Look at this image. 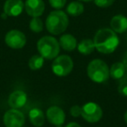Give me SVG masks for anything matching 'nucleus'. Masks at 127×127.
<instances>
[{"instance_id":"obj_1","label":"nucleus","mask_w":127,"mask_h":127,"mask_svg":"<svg viewBox=\"0 0 127 127\" xmlns=\"http://www.w3.org/2000/svg\"><path fill=\"white\" fill-rule=\"evenodd\" d=\"M95 49L103 54H110L115 51L119 44L117 33L109 28H102L97 32L94 37Z\"/></svg>"},{"instance_id":"obj_2","label":"nucleus","mask_w":127,"mask_h":127,"mask_svg":"<svg viewBox=\"0 0 127 127\" xmlns=\"http://www.w3.org/2000/svg\"><path fill=\"white\" fill-rule=\"evenodd\" d=\"M69 25V19L65 12L57 10L51 11L48 15L45 21V26L47 31L52 35H58L63 33L67 29Z\"/></svg>"},{"instance_id":"obj_3","label":"nucleus","mask_w":127,"mask_h":127,"mask_svg":"<svg viewBox=\"0 0 127 127\" xmlns=\"http://www.w3.org/2000/svg\"><path fill=\"white\" fill-rule=\"evenodd\" d=\"M39 55L44 59H54L60 52V45L58 41L51 36H44L41 37L37 44Z\"/></svg>"},{"instance_id":"obj_4","label":"nucleus","mask_w":127,"mask_h":127,"mask_svg":"<svg viewBox=\"0 0 127 127\" xmlns=\"http://www.w3.org/2000/svg\"><path fill=\"white\" fill-rule=\"evenodd\" d=\"M87 75L95 83H104L109 79L110 69L103 60L93 59L87 66Z\"/></svg>"},{"instance_id":"obj_5","label":"nucleus","mask_w":127,"mask_h":127,"mask_svg":"<svg viewBox=\"0 0 127 127\" xmlns=\"http://www.w3.org/2000/svg\"><path fill=\"white\" fill-rule=\"evenodd\" d=\"M73 61L68 55H61L54 58L51 65L53 73L58 77H65L73 70Z\"/></svg>"},{"instance_id":"obj_6","label":"nucleus","mask_w":127,"mask_h":127,"mask_svg":"<svg viewBox=\"0 0 127 127\" xmlns=\"http://www.w3.org/2000/svg\"><path fill=\"white\" fill-rule=\"evenodd\" d=\"M81 116L88 123H97L102 118L103 111L97 104L89 102L81 107Z\"/></svg>"},{"instance_id":"obj_7","label":"nucleus","mask_w":127,"mask_h":127,"mask_svg":"<svg viewBox=\"0 0 127 127\" xmlns=\"http://www.w3.org/2000/svg\"><path fill=\"white\" fill-rule=\"evenodd\" d=\"M6 127H22L25 123V117L18 109H10L4 113L3 118Z\"/></svg>"},{"instance_id":"obj_8","label":"nucleus","mask_w":127,"mask_h":127,"mask_svg":"<svg viewBox=\"0 0 127 127\" xmlns=\"http://www.w3.org/2000/svg\"><path fill=\"white\" fill-rule=\"evenodd\" d=\"M4 42L12 49H22L26 44V37L18 30H11L6 33Z\"/></svg>"},{"instance_id":"obj_9","label":"nucleus","mask_w":127,"mask_h":127,"mask_svg":"<svg viewBox=\"0 0 127 127\" xmlns=\"http://www.w3.org/2000/svg\"><path fill=\"white\" fill-rule=\"evenodd\" d=\"M46 118L51 125L61 126L65 121V113L60 107L52 105L46 111Z\"/></svg>"},{"instance_id":"obj_10","label":"nucleus","mask_w":127,"mask_h":127,"mask_svg":"<svg viewBox=\"0 0 127 127\" xmlns=\"http://www.w3.org/2000/svg\"><path fill=\"white\" fill-rule=\"evenodd\" d=\"M26 13L32 18H37L43 15L45 4L43 0H26L25 3Z\"/></svg>"},{"instance_id":"obj_11","label":"nucleus","mask_w":127,"mask_h":127,"mask_svg":"<svg viewBox=\"0 0 127 127\" xmlns=\"http://www.w3.org/2000/svg\"><path fill=\"white\" fill-rule=\"evenodd\" d=\"M25 4L22 0H6L4 4V13L9 17H18L23 11Z\"/></svg>"},{"instance_id":"obj_12","label":"nucleus","mask_w":127,"mask_h":127,"mask_svg":"<svg viewBox=\"0 0 127 127\" xmlns=\"http://www.w3.org/2000/svg\"><path fill=\"white\" fill-rule=\"evenodd\" d=\"M27 102V94L24 91L17 90L12 92L9 96L8 104L12 109H20L25 105Z\"/></svg>"},{"instance_id":"obj_13","label":"nucleus","mask_w":127,"mask_h":127,"mask_svg":"<svg viewBox=\"0 0 127 127\" xmlns=\"http://www.w3.org/2000/svg\"><path fill=\"white\" fill-rule=\"evenodd\" d=\"M111 30L116 33H124L127 31V18L124 15H116L111 20Z\"/></svg>"},{"instance_id":"obj_14","label":"nucleus","mask_w":127,"mask_h":127,"mask_svg":"<svg viewBox=\"0 0 127 127\" xmlns=\"http://www.w3.org/2000/svg\"><path fill=\"white\" fill-rule=\"evenodd\" d=\"M59 45L66 51H72L78 45L77 39L71 34H64L59 38Z\"/></svg>"},{"instance_id":"obj_15","label":"nucleus","mask_w":127,"mask_h":127,"mask_svg":"<svg viewBox=\"0 0 127 127\" xmlns=\"http://www.w3.org/2000/svg\"><path fill=\"white\" fill-rule=\"evenodd\" d=\"M29 120L36 127H42L44 124V114L42 110L33 108L29 111Z\"/></svg>"},{"instance_id":"obj_16","label":"nucleus","mask_w":127,"mask_h":127,"mask_svg":"<svg viewBox=\"0 0 127 127\" xmlns=\"http://www.w3.org/2000/svg\"><path fill=\"white\" fill-rule=\"evenodd\" d=\"M126 72L125 65L122 62H117L113 64L110 69V77L113 79L116 80H121L124 78Z\"/></svg>"},{"instance_id":"obj_17","label":"nucleus","mask_w":127,"mask_h":127,"mask_svg":"<svg viewBox=\"0 0 127 127\" xmlns=\"http://www.w3.org/2000/svg\"><path fill=\"white\" fill-rule=\"evenodd\" d=\"M78 51L83 55H90L95 50V44L93 40L90 38L83 39L79 44L77 45Z\"/></svg>"},{"instance_id":"obj_18","label":"nucleus","mask_w":127,"mask_h":127,"mask_svg":"<svg viewBox=\"0 0 127 127\" xmlns=\"http://www.w3.org/2000/svg\"><path fill=\"white\" fill-rule=\"evenodd\" d=\"M85 11V8L82 3L78 2V1H74L71 2L69 5L66 8V11L69 15L72 17H78L81 15Z\"/></svg>"},{"instance_id":"obj_19","label":"nucleus","mask_w":127,"mask_h":127,"mask_svg":"<svg viewBox=\"0 0 127 127\" xmlns=\"http://www.w3.org/2000/svg\"><path fill=\"white\" fill-rule=\"evenodd\" d=\"M44 62V58L41 55H33L29 59L28 65L31 70L37 71V70H39L43 67Z\"/></svg>"},{"instance_id":"obj_20","label":"nucleus","mask_w":127,"mask_h":127,"mask_svg":"<svg viewBox=\"0 0 127 127\" xmlns=\"http://www.w3.org/2000/svg\"><path fill=\"white\" fill-rule=\"evenodd\" d=\"M29 26H30V29L32 32L39 33L44 29V24H43L42 20L39 18V17H37V18H33L31 20Z\"/></svg>"},{"instance_id":"obj_21","label":"nucleus","mask_w":127,"mask_h":127,"mask_svg":"<svg viewBox=\"0 0 127 127\" xmlns=\"http://www.w3.org/2000/svg\"><path fill=\"white\" fill-rule=\"evenodd\" d=\"M115 0H94V3L97 7L100 8H107L112 5Z\"/></svg>"},{"instance_id":"obj_22","label":"nucleus","mask_w":127,"mask_h":127,"mask_svg":"<svg viewBox=\"0 0 127 127\" xmlns=\"http://www.w3.org/2000/svg\"><path fill=\"white\" fill-rule=\"evenodd\" d=\"M49 3L51 5V7H53L54 9L59 10L64 7L66 4V0H49Z\"/></svg>"},{"instance_id":"obj_23","label":"nucleus","mask_w":127,"mask_h":127,"mask_svg":"<svg viewBox=\"0 0 127 127\" xmlns=\"http://www.w3.org/2000/svg\"><path fill=\"white\" fill-rule=\"evenodd\" d=\"M118 91L121 95L125 96V97H127V79L126 78L122 79V81L120 82L119 85H118Z\"/></svg>"},{"instance_id":"obj_24","label":"nucleus","mask_w":127,"mask_h":127,"mask_svg":"<svg viewBox=\"0 0 127 127\" xmlns=\"http://www.w3.org/2000/svg\"><path fill=\"white\" fill-rule=\"evenodd\" d=\"M70 113L74 118H78L79 116H81V107L79 105H77V104L71 106V110H70Z\"/></svg>"},{"instance_id":"obj_25","label":"nucleus","mask_w":127,"mask_h":127,"mask_svg":"<svg viewBox=\"0 0 127 127\" xmlns=\"http://www.w3.org/2000/svg\"><path fill=\"white\" fill-rule=\"evenodd\" d=\"M65 127H81V125H78V124L76 123V122H71V123L68 124Z\"/></svg>"},{"instance_id":"obj_26","label":"nucleus","mask_w":127,"mask_h":127,"mask_svg":"<svg viewBox=\"0 0 127 127\" xmlns=\"http://www.w3.org/2000/svg\"><path fill=\"white\" fill-rule=\"evenodd\" d=\"M122 63L124 64V65H125V69H126V71H127V52H125V54L124 55L123 62H122Z\"/></svg>"},{"instance_id":"obj_27","label":"nucleus","mask_w":127,"mask_h":127,"mask_svg":"<svg viewBox=\"0 0 127 127\" xmlns=\"http://www.w3.org/2000/svg\"><path fill=\"white\" fill-rule=\"evenodd\" d=\"M124 118H125V123L127 124V111H125V116H124Z\"/></svg>"},{"instance_id":"obj_28","label":"nucleus","mask_w":127,"mask_h":127,"mask_svg":"<svg viewBox=\"0 0 127 127\" xmlns=\"http://www.w3.org/2000/svg\"><path fill=\"white\" fill-rule=\"evenodd\" d=\"M79 1H83V2H90L92 0H79Z\"/></svg>"}]
</instances>
